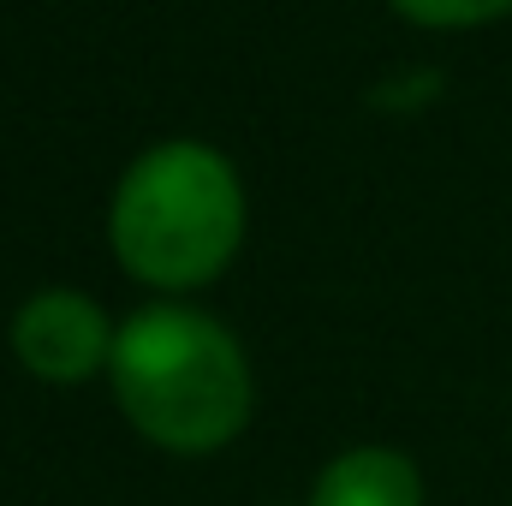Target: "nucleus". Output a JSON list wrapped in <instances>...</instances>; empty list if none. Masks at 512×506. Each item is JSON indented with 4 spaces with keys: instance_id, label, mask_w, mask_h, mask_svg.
Segmentation results:
<instances>
[{
    "instance_id": "f257e3e1",
    "label": "nucleus",
    "mask_w": 512,
    "mask_h": 506,
    "mask_svg": "<svg viewBox=\"0 0 512 506\" xmlns=\"http://www.w3.org/2000/svg\"><path fill=\"white\" fill-rule=\"evenodd\" d=\"M108 370L131 429L167 453H215L251 423V364L203 310H137L114 340Z\"/></svg>"
},
{
    "instance_id": "f03ea898",
    "label": "nucleus",
    "mask_w": 512,
    "mask_h": 506,
    "mask_svg": "<svg viewBox=\"0 0 512 506\" xmlns=\"http://www.w3.org/2000/svg\"><path fill=\"white\" fill-rule=\"evenodd\" d=\"M114 256L137 280L185 292L215 280L245 239V191L209 143H155L114 185Z\"/></svg>"
},
{
    "instance_id": "7ed1b4c3",
    "label": "nucleus",
    "mask_w": 512,
    "mask_h": 506,
    "mask_svg": "<svg viewBox=\"0 0 512 506\" xmlns=\"http://www.w3.org/2000/svg\"><path fill=\"white\" fill-rule=\"evenodd\" d=\"M114 328L102 316L96 298L84 292H36L18 316H12V352L30 376L42 381H84L96 376L102 364H114Z\"/></svg>"
},
{
    "instance_id": "20e7f679",
    "label": "nucleus",
    "mask_w": 512,
    "mask_h": 506,
    "mask_svg": "<svg viewBox=\"0 0 512 506\" xmlns=\"http://www.w3.org/2000/svg\"><path fill=\"white\" fill-rule=\"evenodd\" d=\"M310 506H423V477L393 447H352L316 477Z\"/></svg>"
},
{
    "instance_id": "39448f33",
    "label": "nucleus",
    "mask_w": 512,
    "mask_h": 506,
    "mask_svg": "<svg viewBox=\"0 0 512 506\" xmlns=\"http://www.w3.org/2000/svg\"><path fill=\"white\" fill-rule=\"evenodd\" d=\"M387 6L411 24H429V30H471V24L512 12V0H387Z\"/></svg>"
}]
</instances>
